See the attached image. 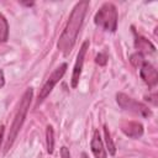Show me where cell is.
<instances>
[{"label": "cell", "mask_w": 158, "mask_h": 158, "mask_svg": "<svg viewBox=\"0 0 158 158\" xmlns=\"http://www.w3.org/2000/svg\"><path fill=\"white\" fill-rule=\"evenodd\" d=\"M89 7V1L88 0H83L79 1L72 10V14L68 19V22L58 40V49L64 54H69V52L73 49L78 33L80 31V27L83 25L86 10Z\"/></svg>", "instance_id": "6da1fadb"}, {"label": "cell", "mask_w": 158, "mask_h": 158, "mask_svg": "<svg viewBox=\"0 0 158 158\" xmlns=\"http://www.w3.org/2000/svg\"><path fill=\"white\" fill-rule=\"evenodd\" d=\"M32 95H33V89L32 88H28L22 98H21V101H20V105H19V109L16 111V115L14 117V121H12V125L10 127V131H9V136H7V139H6V143H5V152H7L11 146L14 144L23 122H25V118H26V115H27V111L30 109V104H31V100H32Z\"/></svg>", "instance_id": "7a4b0ae2"}, {"label": "cell", "mask_w": 158, "mask_h": 158, "mask_svg": "<svg viewBox=\"0 0 158 158\" xmlns=\"http://www.w3.org/2000/svg\"><path fill=\"white\" fill-rule=\"evenodd\" d=\"M117 10L112 2H105L94 16V22L101 28L115 32L117 28Z\"/></svg>", "instance_id": "3957f363"}, {"label": "cell", "mask_w": 158, "mask_h": 158, "mask_svg": "<svg viewBox=\"0 0 158 158\" xmlns=\"http://www.w3.org/2000/svg\"><path fill=\"white\" fill-rule=\"evenodd\" d=\"M116 100H117V104L122 109L128 110L131 112H135V114H137L142 117H149L152 115V111L148 109V106H146L144 104H142L139 101H136L135 99L127 96L123 93H117L116 94Z\"/></svg>", "instance_id": "277c9868"}, {"label": "cell", "mask_w": 158, "mask_h": 158, "mask_svg": "<svg viewBox=\"0 0 158 158\" xmlns=\"http://www.w3.org/2000/svg\"><path fill=\"white\" fill-rule=\"evenodd\" d=\"M67 63H63V64H60L57 69H54V72L49 75V78L47 79V81L43 84V86L40 89V93H38V99H37V105L38 104H41L49 94H51V91L53 90V88L56 86V84L63 78V75H64V73H65V70H67Z\"/></svg>", "instance_id": "5b68a950"}, {"label": "cell", "mask_w": 158, "mask_h": 158, "mask_svg": "<svg viewBox=\"0 0 158 158\" xmlns=\"http://www.w3.org/2000/svg\"><path fill=\"white\" fill-rule=\"evenodd\" d=\"M89 48V41H84L79 52H78V56H77V60H75V64H74V68H73V74H72V88H77L78 84H79V79H80V75H81V70H83V65H84V59H85V54H86V51Z\"/></svg>", "instance_id": "8992f818"}, {"label": "cell", "mask_w": 158, "mask_h": 158, "mask_svg": "<svg viewBox=\"0 0 158 158\" xmlns=\"http://www.w3.org/2000/svg\"><path fill=\"white\" fill-rule=\"evenodd\" d=\"M139 75L142 78V80L149 86H154L158 81V73H157V69L148 62H143L142 65L139 67Z\"/></svg>", "instance_id": "52a82bcc"}, {"label": "cell", "mask_w": 158, "mask_h": 158, "mask_svg": "<svg viewBox=\"0 0 158 158\" xmlns=\"http://www.w3.org/2000/svg\"><path fill=\"white\" fill-rule=\"evenodd\" d=\"M122 132L131 138H139L143 135V126L136 121H126L121 125Z\"/></svg>", "instance_id": "ba28073f"}, {"label": "cell", "mask_w": 158, "mask_h": 158, "mask_svg": "<svg viewBox=\"0 0 158 158\" xmlns=\"http://www.w3.org/2000/svg\"><path fill=\"white\" fill-rule=\"evenodd\" d=\"M90 148H91V152L95 156V158H106V151L104 148V143L101 141V137H100V133L98 130L94 131V135H93V138L90 142Z\"/></svg>", "instance_id": "9c48e42d"}, {"label": "cell", "mask_w": 158, "mask_h": 158, "mask_svg": "<svg viewBox=\"0 0 158 158\" xmlns=\"http://www.w3.org/2000/svg\"><path fill=\"white\" fill-rule=\"evenodd\" d=\"M135 47L139 51L149 52V53H153L156 51V47L147 38H144L142 36H137V35H136V40H135Z\"/></svg>", "instance_id": "30bf717a"}, {"label": "cell", "mask_w": 158, "mask_h": 158, "mask_svg": "<svg viewBox=\"0 0 158 158\" xmlns=\"http://www.w3.org/2000/svg\"><path fill=\"white\" fill-rule=\"evenodd\" d=\"M46 147H47V152L52 154L54 149V131L53 127L49 125L46 128Z\"/></svg>", "instance_id": "8fae6325"}, {"label": "cell", "mask_w": 158, "mask_h": 158, "mask_svg": "<svg viewBox=\"0 0 158 158\" xmlns=\"http://www.w3.org/2000/svg\"><path fill=\"white\" fill-rule=\"evenodd\" d=\"M9 37V23L6 17L0 14V42H6Z\"/></svg>", "instance_id": "7c38bea8"}, {"label": "cell", "mask_w": 158, "mask_h": 158, "mask_svg": "<svg viewBox=\"0 0 158 158\" xmlns=\"http://www.w3.org/2000/svg\"><path fill=\"white\" fill-rule=\"evenodd\" d=\"M104 135H105V141H106V146H107V149H109V153L111 156L115 154L116 152V148H115V144H114V141L111 138V135H110V131H109V127L105 125L104 126Z\"/></svg>", "instance_id": "4fadbf2b"}, {"label": "cell", "mask_w": 158, "mask_h": 158, "mask_svg": "<svg viewBox=\"0 0 158 158\" xmlns=\"http://www.w3.org/2000/svg\"><path fill=\"white\" fill-rule=\"evenodd\" d=\"M130 62H131V64H132L133 67L139 68V67L142 65V63L144 62V57H143V54H142L141 52H137V53H133V54L130 57Z\"/></svg>", "instance_id": "5bb4252c"}, {"label": "cell", "mask_w": 158, "mask_h": 158, "mask_svg": "<svg viewBox=\"0 0 158 158\" xmlns=\"http://www.w3.org/2000/svg\"><path fill=\"white\" fill-rule=\"evenodd\" d=\"M95 62L99 64V65H105L106 62H107V56L105 53H99L95 58Z\"/></svg>", "instance_id": "9a60e30c"}, {"label": "cell", "mask_w": 158, "mask_h": 158, "mask_svg": "<svg viewBox=\"0 0 158 158\" xmlns=\"http://www.w3.org/2000/svg\"><path fill=\"white\" fill-rule=\"evenodd\" d=\"M60 157H62V158H70L69 149H68L65 146H63V147L60 148Z\"/></svg>", "instance_id": "2e32d148"}, {"label": "cell", "mask_w": 158, "mask_h": 158, "mask_svg": "<svg viewBox=\"0 0 158 158\" xmlns=\"http://www.w3.org/2000/svg\"><path fill=\"white\" fill-rule=\"evenodd\" d=\"M4 132H5V127H4V125H0V147H1L2 138H4Z\"/></svg>", "instance_id": "e0dca14e"}, {"label": "cell", "mask_w": 158, "mask_h": 158, "mask_svg": "<svg viewBox=\"0 0 158 158\" xmlns=\"http://www.w3.org/2000/svg\"><path fill=\"white\" fill-rule=\"evenodd\" d=\"M5 84V77H4V72L0 69V88H2Z\"/></svg>", "instance_id": "ac0fdd59"}, {"label": "cell", "mask_w": 158, "mask_h": 158, "mask_svg": "<svg viewBox=\"0 0 158 158\" xmlns=\"http://www.w3.org/2000/svg\"><path fill=\"white\" fill-rule=\"evenodd\" d=\"M22 5H26V6H32L33 5V2H21Z\"/></svg>", "instance_id": "d6986e66"}]
</instances>
